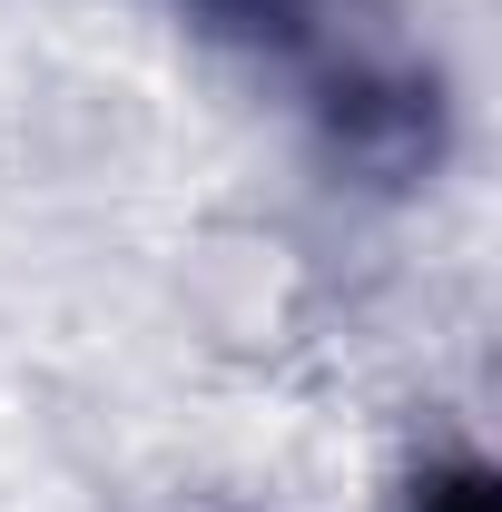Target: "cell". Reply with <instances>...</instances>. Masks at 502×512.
<instances>
[{"label":"cell","instance_id":"6da1fadb","mask_svg":"<svg viewBox=\"0 0 502 512\" xmlns=\"http://www.w3.org/2000/svg\"><path fill=\"white\" fill-rule=\"evenodd\" d=\"M325 119H335V148L375 178H404V168L434 158V89L404 79V69H345Z\"/></svg>","mask_w":502,"mask_h":512},{"label":"cell","instance_id":"7a4b0ae2","mask_svg":"<svg viewBox=\"0 0 502 512\" xmlns=\"http://www.w3.org/2000/svg\"><path fill=\"white\" fill-rule=\"evenodd\" d=\"M414 512H493V473L483 463H434L414 483Z\"/></svg>","mask_w":502,"mask_h":512},{"label":"cell","instance_id":"3957f363","mask_svg":"<svg viewBox=\"0 0 502 512\" xmlns=\"http://www.w3.org/2000/svg\"><path fill=\"white\" fill-rule=\"evenodd\" d=\"M237 10H256V0H237Z\"/></svg>","mask_w":502,"mask_h":512}]
</instances>
